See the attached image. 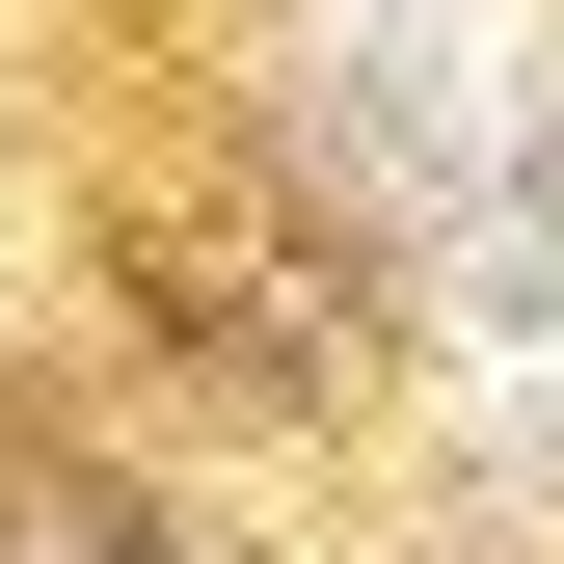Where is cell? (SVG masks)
Here are the masks:
<instances>
[{
	"label": "cell",
	"instance_id": "1",
	"mask_svg": "<svg viewBox=\"0 0 564 564\" xmlns=\"http://www.w3.org/2000/svg\"><path fill=\"white\" fill-rule=\"evenodd\" d=\"M323 108H349L377 188H484L538 134V28H511V0H349V28H323Z\"/></svg>",
	"mask_w": 564,
	"mask_h": 564
}]
</instances>
